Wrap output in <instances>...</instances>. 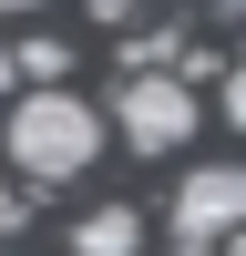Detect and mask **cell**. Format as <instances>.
Masks as SVG:
<instances>
[{"label": "cell", "instance_id": "cell-2", "mask_svg": "<svg viewBox=\"0 0 246 256\" xmlns=\"http://www.w3.org/2000/svg\"><path fill=\"white\" fill-rule=\"evenodd\" d=\"M195 123H205V102H195V82H184V72H123V92H113V134L134 144V154H184V144H195Z\"/></svg>", "mask_w": 246, "mask_h": 256}, {"label": "cell", "instance_id": "cell-9", "mask_svg": "<svg viewBox=\"0 0 246 256\" xmlns=\"http://www.w3.org/2000/svg\"><path fill=\"white\" fill-rule=\"evenodd\" d=\"M10 82H20V72H10V52H0V92H10Z\"/></svg>", "mask_w": 246, "mask_h": 256}, {"label": "cell", "instance_id": "cell-8", "mask_svg": "<svg viewBox=\"0 0 246 256\" xmlns=\"http://www.w3.org/2000/svg\"><path fill=\"white\" fill-rule=\"evenodd\" d=\"M144 10V0H92V20H134Z\"/></svg>", "mask_w": 246, "mask_h": 256}, {"label": "cell", "instance_id": "cell-4", "mask_svg": "<svg viewBox=\"0 0 246 256\" xmlns=\"http://www.w3.org/2000/svg\"><path fill=\"white\" fill-rule=\"evenodd\" d=\"M144 246V216L134 205H92V216L72 226V256H134Z\"/></svg>", "mask_w": 246, "mask_h": 256}, {"label": "cell", "instance_id": "cell-1", "mask_svg": "<svg viewBox=\"0 0 246 256\" xmlns=\"http://www.w3.org/2000/svg\"><path fill=\"white\" fill-rule=\"evenodd\" d=\"M102 134H113V123H102L82 92H62V82L52 92H20L10 123H0V144H10V164L31 184H72L82 164H102Z\"/></svg>", "mask_w": 246, "mask_h": 256}, {"label": "cell", "instance_id": "cell-5", "mask_svg": "<svg viewBox=\"0 0 246 256\" xmlns=\"http://www.w3.org/2000/svg\"><path fill=\"white\" fill-rule=\"evenodd\" d=\"M123 72H174V31H134L123 41Z\"/></svg>", "mask_w": 246, "mask_h": 256}, {"label": "cell", "instance_id": "cell-6", "mask_svg": "<svg viewBox=\"0 0 246 256\" xmlns=\"http://www.w3.org/2000/svg\"><path fill=\"white\" fill-rule=\"evenodd\" d=\"M226 123H236V134H246V62H236V72H226Z\"/></svg>", "mask_w": 246, "mask_h": 256}, {"label": "cell", "instance_id": "cell-10", "mask_svg": "<svg viewBox=\"0 0 246 256\" xmlns=\"http://www.w3.org/2000/svg\"><path fill=\"white\" fill-rule=\"evenodd\" d=\"M0 10H41V0H0Z\"/></svg>", "mask_w": 246, "mask_h": 256}, {"label": "cell", "instance_id": "cell-11", "mask_svg": "<svg viewBox=\"0 0 246 256\" xmlns=\"http://www.w3.org/2000/svg\"><path fill=\"white\" fill-rule=\"evenodd\" d=\"M174 256H205V246H174Z\"/></svg>", "mask_w": 246, "mask_h": 256}, {"label": "cell", "instance_id": "cell-3", "mask_svg": "<svg viewBox=\"0 0 246 256\" xmlns=\"http://www.w3.org/2000/svg\"><path fill=\"white\" fill-rule=\"evenodd\" d=\"M216 236H246V164H195L174 184V246H205Z\"/></svg>", "mask_w": 246, "mask_h": 256}, {"label": "cell", "instance_id": "cell-7", "mask_svg": "<svg viewBox=\"0 0 246 256\" xmlns=\"http://www.w3.org/2000/svg\"><path fill=\"white\" fill-rule=\"evenodd\" d=\"M20 216H31V205H20L10 184H0V236H20Z\"/></svg>", "mask_w": 246, "mask_h": 256}]
</instances>
